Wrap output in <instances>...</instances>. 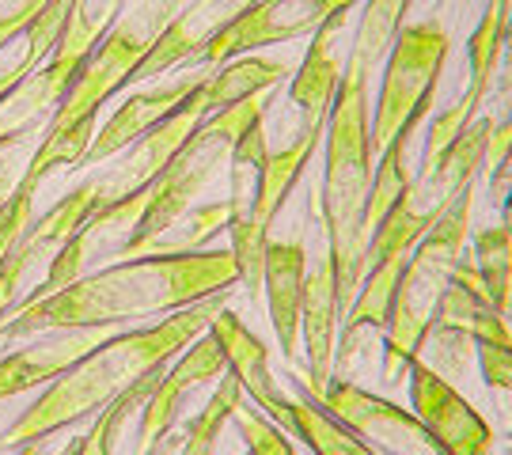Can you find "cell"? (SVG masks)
I'll list each match as a JSON object with an SVG mask.
<instances>
[{
    "label": "cell",
    "mask_w": 512,
    "mask_h": 455,
    "mask_svg": "<svg viewBox=\"0 0 512 455\" xmlns=\"http://www.w3.org/2000/svg\"><path fill=\"white\" fill-rule=\"evenodd\" d=\"M236 285L239 270L228 247L126 258L84 273L69 289L16 308L0 323V334L4 342H12L50 330H114L129 323L145 327L190 304H202L217 292H236Z\"/></svg>",
    "instance_id": "6da1fadb"
},
{
    "label": "cell",
    "mask_w": 512,
    "mask_h": 455,
    "mask_svg": "<svg viewBox=\"0 0 512 455\" xmlns=\"http://www.w3.org/2000/svg\"><path fill=\"white\" fill-rule=\"evenodd\" d=\"M228 300H232V292H217V296L190 304L167 319L103 338L88 357L65 368L54 383H46V391L0 433V448L50 440L61 429H73L76 421L95 418L133 383L164 372L194 338H202L205 330L213 327L217 311L228 308Z\"/></svg>",
    "instance_id": "7a4b0ae2"
},
{
    "label": "cell",
    "mask_w": 512,
    "mask_h": 455,
    "mask_svg": "<svg viewBox=\"0 0 512 455\" xmlns=\"http://www.w3.org/2000/svg\"><path fill=\"white\" fill-rule=\"evenodd\" d=\"M368 84L372 76L346 61L342 84L330 103L327 133H323V190L315 201V213L323 217V236H327V255L338 277L342 308L353 304L357 285L365 277L368 194H372V171H376Z\"/></svg>",
    "instance_id": "3957f363"
},
{
    "label": "cell",
    "mask_w": 512,
    "mask_h": 455,
    "mask_svg": "<svg viewBox=\"0 0 512 455\" xmlns=\"http://www.w3.org/2000/svg\"><path fill=\"white\" fill-rule=\"evenodd\" d=\"M471 205H475V186H467L444 209V217L418 239V247L406 258L387 327L380 330V338H384L380 383L384 387H399L406 380L410 364L425 346V334L437 323L440 300H444L459 255L467 251V239H471Z\"/></svg>",
    "instance_id": "277c9868"
},
{
    "label": "cell",
    "mask_w": 512,
    "mask_h": 455,
    "mask_svg": "<svg viewBox=\"0 0 512 455\" xmlns=\"http://www.w3.org/2000/svg\"><path fill=\"white\" fill-rule=\"evenodd\" d=\"M266 107H270V99L255 95L247 103H236V107L217 110L213 118H205L198 133L183 145V152L145 186V213H141L133 239L118 251V262L152 255V247L194 209L198 194L228 167V156H232L239 137L255 126L258 118H266Z\"/></svg>",
    "instance_id": "5b68a950"
},
{
    "label": "cell",
    "mask_w": 512,
    "mask_h": 455,
    "mask_svg": "<svg viewBox=\"0 0 512 455\" xmlns=\"http://www.w3.org/2000/svg\"><path fill=\"white\" fill-rule=\"evenodd\" d=\"M452 38L440 19L406 23L391 54L384 57V76L372 103V148L384 152L391 137L406 126H421L437 107V88Z\"/></svg>",
    "instance_id": "8992f818"
},
{
    "label": "cell",
    "mask_w": 512,
    "mask_h": 455,
    "mask_svg": "<svg viewBox=\"0 0 512 455\" xmlns=\"http://www.w3.org/2000/svg\"><path fill=\"white\" fill-rule=\"evenodd\" d=\"M183 4L186 0H137L129 12H122V19L110 27L107 38L88 57V65L80 69L69 95L61 99L54 118L46 122V129H65L84 122V118H99L107 99L129 88L137 65L145 61V54L156 46V38L164 35V27Z\"/></svg>",
    "instance_id": "52a82bcc"
},
{
    "label": "cell",
    "mask_w": 512,
    "mask_h": 455,
    "mask_svg": "<svg viewBox=\"0 0 512 455\" xmlns=\"http://www.w3.org/2000/svg\"><path fill=\"white\" fill-rule=\"evenodd\" d=\"M311 399L380 455H448L429 437V429L421 425L414 410H403L395 399L368 391L361 383L330 376L327 387Z\"/></svg>",
    "instance_id": "ba28073f"
},
{
    "label": "cell",
    "mask_w": 512,
    "mask_h": 455,
    "mask_svg": "<svg viewBox=\"0 0 512 455\" xmlns=\"http://www.w3.org/2000/svg\"><path fill=\"white\" fill-rule=\"evenodd\" d=\"M509 12L512 0H486L482 16H478L475 31L467 38V88L448 110L433 114L429 122V133H425V152H421V171L433 167L452 148L463 129L475 122L486 99H490V88L497 80V69H501V54H505V27H509Z\"/></svg>",
    "instance_id": "9c48e42d"
},
{
    "label": "cell",
    "mask_w": 512,
    "mask_h": 455,
    "mask_svg": "<svg viewBox=\"0 0 512 455\" xmlns=\"http://www.w3.org/2000/svg\"><path fill=\"white\" fill-rule=\"evenodd\" d=\"M357 4L361 0H258L228 31H220L194 61L202 69H220L224 61L255 54L262 46H281L304 35L311 38L330 16L353 12Z\"/></svg>",
    "instance_id": "30bf717a"
},
{
    "label": "cell",
    "mask_w": 512,
    "mask_h": 455,
    "mask_svg": "<svg viewBox=\"0 0 512 455\" xmlns=\"http://www.w3.org/2000/svg\"><path fill=\"white\" fill-rule=\"evenodd\" d=\"M202 80H198V88L190 91L160 126H152L145 137H137L126 152H118L110 167L95 171V186H99V194H103V205L145 190L148 182L156 179V175L183 152V145L198 133V126H202L205 118H213V107H209V99H205Z\"/></svg>",
    "instance_id": "8fae6325"
},
{
    "label": "cell",
    "mask_w": 512,
    "mask_h": 455,
    "mask_svg": "<svg viewBox=\"0 0 512 455\" xmlns=\"http://www.w3.org/2000/svg\"><path fill=\"white\" fill-rule=\"evenodd\" d=\"M406 387H410V410L418 414V421L429 429V437L437 440L444 452L494 455V425L459 395L456 383H448L421 357H414L410 372H406Z\"/></svg>",
    "instance_id": "7c38bea8"
},
{
    "label": "cell",
    "mask_w": 512,
    "mask_h": 455,
    "mask_svg": "<svg viewBox=\"0 0 512 455\" xmlns=\"http://www.w3.org/2000/svg\"><path fill=\"white\" fill-rule=\"evenodd\" d=\"M228 372V361H224V349L217 346V338L205 330L202 338H194L190 346L167 364L160 372V380L148 395L145 410H141V425H137V440L133 448H145V444H156L160 437H167L175 425H179V414H183L186 399L205 387V383L220 380Z\"/></svg>",
    "instance_id": "4fadbf2b"
},
{
    "label": "cell",
    "mask_w": 512,
    "mask_h": 455,
    "mask_svg": "<svg viewBox=\"0 0 512 455\" xmlns=\"http://www.w3.org/2000/svg\"><path fill=\"white\" fill-rule=\"evenodd\" d=\"M342 296H338V277L334 262L323 251L304 277V308H300V338H304V376L300 387L308 395H319L334 376V357H338V334H342Z\"/></svg>",
    "instance_id": "5bb4252c"
},
{
    "label": "cell",
    "mask_w": 512,
    "mask_h": 455,
    "mask_svg": "<svg viewBox=\"0 0 512 455\" xmlns=\"http://www.w3.org/2000/svg\"><path fill=\"white\" fill-rule=\"evenodd\" d=\"M251 4H258V0H186L183 8L171 16V23L164 27V35L156 38V46L145 54V61L137 65V73H133L129 84H145V80H156V76H164L171 69L186 65V61H194Z\"/></svg>",
    "instance_id": "9a60e30c"
},
{
    "label": "cell",
    "mask_w": 512,
    "mask_h": 455,
    "mask_svg": "<svg viewBox=\"0 0 512 455\" xmlns=\"http://www.w3.org/2000/svg\"><path fill=\"white\" fill-rule=\"evenodd\" d=\"M209 334L217 338V346L224 349L228 372L239 380L243 395L255 402V410H262L270 421H277L289 433V391L274 380L270 372V349L258 338L255 330L247 327L232 308H220Z\"/></svg>",
    "instance_id": "2e32d148"
},
{
    "label": "cell",
    "mask_w": 512,
    "mask_h": 455,
    "mask_svg": "<svg viewBox=\"0 0 512 455\" xmlns=\"http://www.w3.org/2000/svg\"><path fill=\"white\" fill-rule=\"evenodd\" d=\"M103 338H110V330H50V334H38V342H27L16 353L0 357V402L54 383L65 368L88 357Z\"/></svg>",
    "instance_id": "e0dca14e"
},
{
    "label": "cell",
    "mask_w": 512,
    "mask_h": 455,
    "mask_svg": "<svg viewBox=\"0 0 512 455\" xmlns=\"http://www.w3.org/2000/svg\"><path fill=\"white\" fill-rule=\"evenodd\" d=\"M202 76H179V80H167V84H152L126 95L114 114H110L103 126L95 129L92 148H88V160L84 167H103L110 164L118 152H126L137 137H145L152 126H160L171 110L183 103L190 91L198 88Z\"/></svg>",
    "instance_id": "ac0fdd59"
},
{
    "label": "cell",
    "mask_w": 512,
    "mask_h": 455,
    "mask_svg": "<svg viewBox=\"0 0 512 455\" xmlns=\"http://www.w3.org/2000/svg\"><path fill=\"white\" fill-rule=\"evenodd\" d=\"M346 23L349 12H338L308 38L304 61L289 80V107L296 110V129H327L330 103H334V91L342 84V69H346V61L334 50Z\"/></svg>",
    "instance_id": "d6986e66"
},
{
    "label": "cell",
    "mask_w": 512,
    "mask_h": 455,
    "mask_svg": "<svg viewBox=\"0 0 512 455\" xmlns=\"http://www.w3.org/2000/svg\"><path fill=\"white\" fill-rule=\"evenodd\" d=\"M304 277H308V247H304V239H270L266 266H262V292H266V308H270V327L277 334V346L289 361L300 357Z\"/></svg>",
    "instance_id": "ffe728a7"
},
{
    "label": "cell",
    "mask_w": 512,
    "mask_h": 455,
    "mask_svg": "<svg viewBox=\"0 0 512 455\" xmlns=\"http://www.w3.org/2000/svg\"><path fill=\"white\" fill-rule=\"evenodd\" d=\"M323 133L327 129H293V137L285 145H274L270 156H266V167H262V182H258V198H255V232L266 239L274 220L281 217L285 201L293 198L296 182L304 179L311 156L323 145Z\"/></svg>",
    "instance_id": "44dd1931"
},
{
    "label": "cell",
    "mask_w": 512,
    "mask_h": 455,
    "mask_svg": "<svg viewBox=\"0 0 512 455\" xmlns=\"http://www.w3.org/2000/svg\"><path fill=\"white\" fill-rule=\"evenodd\" d=\"M69 88H73L69 76H61L54 65H42L38 73H31L8 95H0V145L4 141H27L42 122L54 118V110L61 107Z\"/></svg>",
    "instance_id": "7402d4cb"
},
{
    "label": "cell",
    "mask_w": 512,
    "mask_h": 455,
    "mask_svg": "<svg viewBox=\"0 0 512 455\" xmlns=\"http://www.w3.org/2000/svg\"><path fill=\"white\" fill-rule=\"evenodd\" d=\"M122 12H126V0H69L65 27H61V38L46 65H54L61 76L76 80L80 69L88 65V57L95 54V46L122 19Z\"/></svg>",
    "instance_id": "603a6c76"
},
{
    "label": "cell",
    "mask_w": 512,
    "mask_h": 455,
    "mask_svg": "<svg viewBox=\"0 0 512 455\" xmlns=\"http://www.w3.org/2000/svg\"><path fill=\"white\" fill-rule=\"evenodd\" d=\"M289 73H293V69H289L285 61L247 54V57H236V61H224L213 73H205L202 91H205V99H209V107H213V114H217V110H228V107H236V103L255 99V95L274 91Z\"/></svg>",
    "instance_id": "cb8c5ba5"
},
{
    "label": "cell",
    "mask_w": 512,
    "mask_h": 455,
    "mask_svg": "<svg viewBox=\"0 0 512 455\" xmlns=\"http://www.w3.org/2000/svg\"><path fill=\"white\" fill-rule=\"evenodd\" d=\"M289 437L300 440L311 455H380L353 429L330 418L300 383H296V395H289Z\"/></svg>",
    "instance_id": "d4e9b609"
},
{
    "label": "cell",
    "mask_w": 512,
    "mask_h": 455,
    "mask_svg": "<svg viewBox=\"0 0 512 455\" xmlns=\"http://www.w3.org/2000/svg\"><path fill=\"white\" fill-rule=\"evenodd\" d=\"M410 4L414 0H365V12H361V23H357V35H353L346 61L365 69L368 76H376L380 61L391 54L395 38L406 27Z\"/></svg>",
    "instance_id": "484cf974"
},
{
    "label": "cell",
    "mask_w": 512,
    "mask_h": 455,
    "mask_svg": "<svg viewBox=\"0 0 512 455\" xmlns=\"http://www.w3.org/2000/svg\"><path fill=\"white\" fill-rule=\"evenodd\" d=\"M471 258L482 277L486 300L494 304L501 315H509L512 308V236L494 224V228H475L471 232Z\"/></svg>",
    "instance_id": "4316f807"
},
{
    "label": "cell",
    "mask_w": 512,
    "mask_h": 455,
    "mask_svg": "<svg viewBox=\"0 0 512 455\" xmlns=\"http://www.w3.org/2000/svg\"><path fill=\"white\" fill-rule=\"evenodd\" d=\"M239 406H243V387L232 372H224L213 387V399L205 402L194 418L183 421V452L179 455H217L220 433Z\"/></svg>",
    "instance_id": "83f0119b"
},
{
    "label": "cell",
    "mask_w": 512,
    "mask_h": 455,
    "mask_svg": "<svg viewBox=\"0 0 512 455\" xmlns=\"http://www.w3.org/2000/svg\"><path fill=\"white\" fill-rule=\"evenodd\" d=\"M50 175H54V167L46 164L38 152H31L16 194L0 205V266L16 251V243L23 239V232L35 224V198H38V190H42V182L50 179Z\"/></svg>",
    "instance_id": "f1b7e54d"
},
{
    "label": "cell",
    "mask_w": 512,
    "mask_h": 455,
    "mask_svg": "<svg viewBox=\"0 0 512 455\" xmlns=\"http://www.w3.org/2000/svg\"><path fill=\"white\" fill-rule=\"evenodd\" d=\"M228 217H232V209H228V198L220 201H205V205H194L190 213H186L171 232H167L156 247H152V255H179V251H205V247H213V236L220 232H228Z\"/></svg>",
    "instance_id": "f546056e"
},
{
    "label": "cell",
    "mask_w": 512,
    "mask_h": 455,
    "mask_svg": "<svg viewBox=\"0 0 512 455\" xmlns=\"http://www.w3.org/2000/svg\"><path fill=\"white\" fill-rule=\"evenodd\" d=\"M418 357L429 364L437 376H444L448 383H456V380H463L467 364H471V357H475V338L456 327L433 323V330L425 334V346H421Z\"/></svg>",
    "instance_id": "4dcf8cb0"
},
{
    "label": "cell",
    "mask_w": 512,
    "mask_h": 455,
    "mask_svg": "<svg viewBox=\"0 0 512 455\" xmlns=\"http://www.w3.org/2000/svg\"><path fill=\"white\" fill-rule=\"evenodd\" d=\"M232 421H236L239 437L247 440V452L251 455H296L293 437L277 421L266 418L262 410H255V406L243 402L236 414H232Z\"/></svg>",
    "instance_id": "1f68e13d"
},
{
    "label": "cell",
    "mask_w": 512,
    "mask_h": 455,
    "mask_svg": "<svg viewBox=\"0 0 512 455\" xmlns=\"http://www.w3.org/2000/svg\"><path fill=\"white\" fill-rule=\"evenodd\" d=\"M475 361L482 368V380L497 399H512V349L494 342H475Z\"/></svg>",
    "instance_id": "d6a6232c"
},
{
    "label": "cell",
    "mask_w": 512,
    "mask_h": 455,
    "mask_svg": "<svg viewBox=\"0 0 512 455\" xmlns=\"http://www.w3.org/2000/svg\"><path fill=\"white\" fill-rule=\"evenodd\" d=\"M46 4H54V0H19L12 12H0V50L4 46H12L38 16H42V8Z\"/></svg>",
    "instance_id": "836d02e7"
},
{
    "label": "cell",
    "mask_w": 512,
    "mask_h": 455,
    "mask_svg": "<svg viewBox=\"0 0 512 455\" xmlns=\"http://www.w3.org/2000/svg\"><path fill=\"white\" fill-rule=\"evenodd\" d=\"M19 152H23V141H4L0 145V205L16 194L19 179L27 171V164L19 160Z\"/></svg>",
    "instance_id": "e575fe53"
},
{
    "label": "cell",
    "mask_w": 512,
    "mask_h": 455,
    "mask_svg": "<svg viewBox=\"0 0 512 455\" xmlns=\"http://www.w3.org/2000/svg\"><path fill=\"white\" fill-rule=\"evenodd\" d=\"M183 452V429L175 425L167 437H160L156 444H145V448H133L129 455H179Z\"/></svg>",
    "instance_id": "d590c367"
},
{
    "label": "cell",
    "mask_w": 512,
    "mask_h": 455,
    "mask_svg": "<svg viewBox=\"0 0 512 455\" xmlns=\"http://www.w3.org/2000/svg\"><path fill=\"white\" fill-rule=\"evenodd\" d=\"M501 190H512V171L505 175V182H501ZM501 190H497V194H501Z\"/></svg>",
    "instance_id": "8d00e7d4"
},
{
    "label": "cell",
    "mask_w": 512,
    "mask_h": 455,
    "mask_svg": "<svg viewBox=\"0 0 512 455\" xmlns=\"http://www.w3.org/2000/svg\"><path fill=\"white\" fill-rule=\"evenodd\" d=\"M505 455H512V437H509V444H505Z\"/></svg>",
    "instance_id": "74e56055"
},
{
    "label": "cell",
    "mask_w": 512,
    "mask_h": 455,
    "mask_svg": "<svg viewBox=\"0 0 512 455\" xmlns=\"http://www.w3.org/2000/svg\"><path fill=\"white\" fill-rule=\"evenodd\" d=\"M243 455H251V452H243Z\"/></svg>",
    "instance_id": "f35d334b"
},
{
    "label": "cell",
    "mask_w": 512,
    "mask_h": 455,
    "mask_svg": "<svg viewBox=\"0 0 512 455\" xmlns=\"http://www.w3.org/2000/svg\"><path fill=\"white\" fill-rule=\"evenodd\" d=\"M509 323H512V319H509ZM509 349H512V346H509Z\"/></svg>",
    "instance_id": "ab89813d"
}]
</instances>
